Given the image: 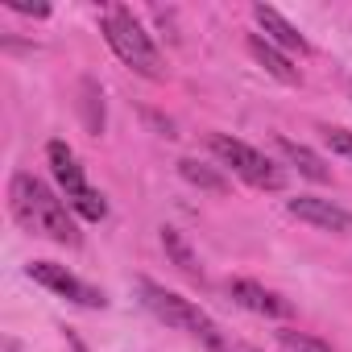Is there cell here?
<instances>
[{
  "label": "cell",
  "instance_id": "cell-13",
  "mask_svg": "<svg viewBox=\"0 0 352 352\" xmlns=\"http://www.w3.org/2000/svg\"><path fill=\"white\" fill-rule=\"evenodd\" d=\"M179 174H183L187 183L204 187V191H228V183H224V174H216L212 166H204V162H195V157H183V162H179Z\"/></svg>",
  "mask_w": 352,
  "mask_h": 352
},
{
  "label": "cell",
  "instance_id": "cell-15",
  "mask_svg": "<svg viewBox=\"0 0 352 352\" xmlns=\"http://www.w3.org/2000/svg\"><path fill=\"white\" fill-rule=\"evenodd\" d=\"M278 344H282V352H331L327 340L307 336V331H278Z\"/></svg>",
  "mask_w": 352,
  "mask_h": 352
},
{
  "label": "cell",
  "instance_id": "cell-7",
  "mask_svg": "<svg viewBox=\"0 0 352 352\" xmlns=\"http://www.w3.org/2000/svg\"><path fill=\"white\" fill-rule=\"evenodd\" d=\"M286 212L294 220L319 228V232H336V236H348L352 232V212L340 208V204H331V199H319V195H298V199L286 204Z\"/></svg>",
  "mask_w": 352,
  "mask_h": 352
},
{
  "label": "cell",
  "instance_id": "cell-6",
  "mask_svg": "<svg viewBox=\"0 0 352 352\" xmlns=\"http://www.w3.org/2000/svg\"><path fill=\"white\" fill-rule=\"evenodd\" d=\"M30 278H34L38 286H46V290L63 294L67 302H79V307H104V302H108L100 290H91V286L79 282L67 265H54V261H34V265H30Z\"/></svg>",
  "mask_w": 352,
  "mask_h": 352
},
{
  "label": "cell",
  "instance_id": "cell-5",
  "mask_svg": "<svg viewBox=\"0 0 352 352\" xmlns=\"http://www.w3.org/2000/svg\"><path fill=\"white\" fill-rule=\"evenodd\" d=\"M208 145H212V153L236 174V179H245L249 187H257V191H278L282 183H286V174L261 153V149H253L249 141H241V137H228V133H212L208 137Z\"/></svg>",
  "mask_w": 352,
  "mask_h": 352
},
{
  "label": "cell",
  "instance_id": "cell-4",
  "mask_svg": "<svg viewBox=\"0 0 352 352\" xmlns=\"http://www.w3.org/2000/svg\"><path fill=\"white\" fill-rule=\"evenodd\" d=\"M46 162H50V170H54V179H58V187H63L71 212L83 216V220H91V224H100V220L108 216V204H104V195L87 183V174H83L75 149H71L67 141H50V145H46Z\"/></svg>",
  "mask_w": 352,
  "mask_h": 352
},
{
  "label": "cell",
  "instance_id": "cell-11",
  "mask_svg": "<svg viewBox=\"0 0 352 352\" xmlns=\"http://www.w3.org/2000/svg\"><path fill=\"white\" fill-rule=\"evenodd\" d=\"M249 54H253V58H257L274 79H278V83H286V87H294V83H298V67H290V58H286L274 42H265L261 34H253V38H249Z\"/></svg>",
  "mask_w": 352,
  "mask_h": 352
},
{
  "label": "cell",
  "instance_id": "cell-9",
  "mask_svg": "<svg viewBox=\"0 0 352 352\" xmlns=\"http://www.w3.org/2000/svg\"><path fill=\"white\" fill-rule=\"evenodd\" d=\"M253 17H257V25H261V38H265V42H274L278 50H290V54H307V38L286 21L278 9L257 5V9H253Z\"/></svg>",
  "mask_w": 352,
  "mask_h": 352
},
{
  "label": "cell",
  "instance_id": "cell-12",
  "mask_svg": "<svg viewBox=\"0 0 352 352\" xmlns=\"http://www.w3.org/2000/svg\"><path fill=\"white\" fill-rule=\"evenodd\" d=\"M162 245H166V253L174 257V265H179L187 278H195V282H204V270H199V257L191 253V245L183 241V232H174V228H162Z\"/></svg>",
  "mask_w": 352,
  "mask_h": 352
},
{
  "label": "cell",
  "instance_id": "cell-1",
  "mask_svg": "<svg viewBox=\"0 0 352 352\" xmlns=\"http://www.w3.org/2000/svg\"><path fill=\"white\" fill-rule=\"evenodd\" d=\"M9 208H13L21 228L38 232L46 241H58V245H79L71 204L58 199L42 179H34V174H13L9 179Z\"/></svg>",
  "mask_w": 352,
  "mask_h": 352
},
{
  "label": "cell",
  "instance_id": "cell-17",
  "mask_svg": "<svg viewBox=\"0 0 352 352\" xmlns=\"http://www.w3.org/2000/svg\"><path fill=\"white\" fill-rule=\"evenodd\" d=\"M9 9H13V13H25V17H46V13H50L46 5H25V0H9Z\"/></svg>",
  "mask_w": 352,
  "mask_h": 352
},
{
  "label": "cell",
  "instance_id": "cell-14",
  "mask_svg": "<svg viewBox=\"0 0 352 352\" xmlns=\"http://www.w3.org/2000/svg\"><path fill=\"white\" fill-rule=\"evenodd\" d=\"M83 124L91 133H104V91L96 87V79H83Z\"/></svg>",
  "mask_w": 352,
  "mask_h": 352
},
{
  "label": "cell",
  "instance_id": "cell-16",
  "mask_svg": "<svg viewBox=\"0 0 352 352\" xmlns=\"http://www.w3.org/2000/svg\"><path fill=\"white\" fill-rule=\"evenodd\" d=\"M323 141L331 145V153H340V157L352 162V133L348 129H323Z\"/></svg>",
  "mask_w": 352,
  "mask_h": 352
},
{
  "label": "cell",
  "instance_id": "cell-18",
  "mask_svg": "<svg viewBox=\"0 0 352 352\" xmlns=\"http://www.w3.org/2000/svg\"><path fill=\"white\" fill-rule=\"evenodd\" d=\"M216 352H257V348H249V344H232V340H224Z\"/></svg>",
  "mask_w": 352,
  "mask_h": 352
},
{
  "label": "cell",
  "instance_id": "cell-2",
  "mask_svg": "<svg viewBox=\"0 0 352 352\" xmlns=\"http://www.w3.org/2000/svg\"><path fill=\"white\" fill-rule=\"evenodd\" d=\"M100 30H104V42L112 46V54L124 63V67H133L137 75H145V79H157L162 75V54H157V46H153V38L145 34V25L129 13V9H108L104 17H100Z\"/></svg>",
  "mask_w": 352,
  "mask_h": 352
},
{
  "label": "cell",
  "instance_id": "cell-10",
  "mask_svg": "<svg viewBox=\"0 0 352 352\" xmlns=\"http://www.w3.org/2000/svg\"><path fill=\"white\" fill-rule=\"evenodd\" d=\"M278 149H282V157L302 174V179H311V183H331V166H327L315 149H307V145H298V141H290V137H282Z\"/></svg>",
  "mask_w": 352,
  "mask_h": 352
},
{
  "label": "cell",
  "instance_id": "cell-8",
  "mask_svg": "<svg viewBox=\"0 0 352 352\" xmlns=\"http://www.w3.org/2000/svg\"><path fill=\"white\" fill-rule=\"evenodd\" d=\"M228 298H236L245 311L253 315H265V319H286L290 315V302L274 290H265L261 282H249V278H232L228 282Z\"/></svg>",
  "mask_w": 352,
  "mask_h": 352
},
{
  "label": "cell",
  "instance_id": "cell-3",
  "mask_svg": "<svg viewBox=\"0 0 352 352\" xmlns=\"http://www.w3.org/2000/svg\"><path fill=\"white\" fill-rule=\"evenodd\" d=\"M141 302L162 319V323H170V327H179V331H187V336H195V340H204L212 352L228 340L191 298H183V294H174V290H166V286H157V282H149V278H141Z\"/></svg>",
  "mask_w": 352,
  "mask_h": 352
}]
</instances>
